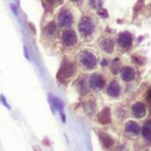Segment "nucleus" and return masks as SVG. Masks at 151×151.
<instances>
[{"label":"nucleus","instance_id":"dca6fc26","mask_svg":"<svg viewBox=\"0 0 151 151\" xmlns=\"http://www.w3.org/2000/svg\"><path fill=\"white\" fill-rule=\"evenodd\" d=\"M45 33L48 35H53L55 32H56V26L53 22L52 23H49L46 27H45V29H44Z\"/></svg>","mask_w":151,"mask_h":151},{"label":"nucleus","instance_id":"0eeeda50","mask_svg":"<svg viewBox=\"0 0 151 151\" xmlns=\"http://www.w3.org/2000/svg\"><path fill=\"white\" fill-rule=\"evenodd\" d=\"M98 120L101 124L102 125H108L111 122V113H110V110L108 107L103 108L101 112L98 113Z\"/></svg>","mask_w":151,"mask_h":151},{"label":"nucleus","instance_id":"6e6552de","mask_svg":"<svg viewBox=\"0 0 151 151\" xmlns=\"http://www.w3.org/2000/svg\"><path fill=\"white\" fill-rule=\"evenodd\" d=\"M118 43L124 47V48H127L131 45L132 42H133V37L132 35L128 32H124L121 33L118 36Z\"/></svg>","mask_w":151,"mask_h":151},{"label":"nucleus","instance_id":"2eb2a0df","mask_svg":"<svg viewBox=\"0 0 151 151\" xmlns=\"http://www.w3.org/2000/svg\"><path fill=\"white\" fill-rule=\"evenodd\" d=\"M114 41L111 39H104L101 42V49L108 53H111L114 50Z\"/></svg>","mask_w":151,"mask_h":151},{"label":"nucleus","instance_id":"1a4fd4ad","mask_svg":"<svg viewBox=\"0 0 151 151\" xmlns=\"http://www.w3.org/2000/svg\"><path fill=\"white\" fill-rule=\"evenodd\" d=\"M121 77L125 81H132L135 77V73L133 68L125 66L121 69Z\"/></svg>","mask_w":151,"mask_h":151},{"label":"nucleus","instance_id":"39448f33","mask_svg":"<svg viewBox=\"0 0 151 151\" xmlns=\"http://www.w3.org/2000/svg\"><path fill=\"white\" fill-rule=\"evenodd\" d=\"M90 86L93 89H101L104 87L105 85V81L103 77L99 74V73H94L91 76L90 81H89Z\"/></svg>","mask_w":151,"mask_h":151},{"label":"nucleus","instance_id":"7ed1b4c3","mask_svg":"<svg viewBox=\"0 0 151 151\" xmlns=\"http://www.w3.org/2000/svg\"><path fill=\"white\" fill-rule=\"evenodd\" d=\"M80 60L83 65L87 69H93L97 63L95 56L89 51H84L80 55Z\"/></svg>","mask_w":151,"mask_h":151},{"label":"nucleus","instance_id":"423d86ee","mask_svg":"<svg viewBox=\"0 0 151 151\" xmlns=\"http://www.w3.org/2000/svg\"><path fill=\"white\" fill-rule=\"evenodd\" d=\"M77 35L73 30L68 29V30H65L63 32V34H62V42L66 45H68V46L74 45L77 42Z\"/></svg>","mask_w":151,"mask_h":151},{"label":"nucleus","instance_id":"aec40b11","mask_svg":"<svg viewBox=\"0 0 151 151\" xmlns=\"http://www.w3.org/2000/svg\"><path fill=\"white\" fill-rule=\"evenodd\" d=\"M144 128H146V129H148V130H150L151 132V119L150 120H148L147 122H145V124H144V127H143Z\"/></svg>","mask_w":151,"mask_h":151},{"label":"nucleus","instance_id":"9b49d317","mask_svg":"<svg viewBox=\"0 0 151 151\" xmlns=\"http://www.w3.org/2000/svg\"><path fill=\"white\" fill-rule=\"evenodd\" d=\"M107 91H108V94L110 96L117 97L120 94V86H119V84L116 81H112L109 84L108 88H107Z\"/></svg>","mask_w":151,"mask_h":151},{"label":"nucleus","instance_id":"f8f14e48","mask_svg":"<svg viewBox=\"0 0 151 151\" xmlns=\"http://www.w3.org/2000/svg\"><path fill=\"white\" fill-rule=\"evenodd\" d=\"M49 96H51L50 101H51V103H52V105H53V106H54V108H55L56 110H58V111H61V116H62L63 122H65L66 118L64 117V112H63V104H62V102L61 101V99H60V98H58V97H56V96H54L49 95Z\"/></svg>","mask_w":151,"mask_h":151},{"label":"nucleus","instance_id":"9d476101","mask_svg":"<svg viewBox=\"0 0 151 151\" xmlns=\"http://www.w3.org/2000/svg\"><path fill=\"white\" fill-rule=\"evenodd\" d=\"M132 112L136 118H142L146 114V106L142 103H136L132 108Z\"/></svg>","mask_w":151,"mask_h":151},{"label":"nucleus","instance_id":"a211bd4d","mask_svg":"<svg viewBox=\"0 0 151 151\" xmlns=\"http://www.w3.org/2000/svg\"><path fill=\"white\" fill-rule=\"evenodd\" d=\"M111 70H112L113 73H117V71H118V63H116V60H114V63H113V65L111 67Z\"/></svg>","mask_w":151,"mask_h":151},{"label":"nucleus","instance_id":"4be33fe9","mask_svg":"<svg viewBox=\"0 0 151 151\" xmlns=\"http://www.w3.org/2000/svg\"><path fill=\"white\" fill-rule=\"evenodd\" d=\"M148 96H149L150 99H151V90H150V92H149V94H148Z\"/></svg>","mask_w":151,"mask_h":151},{"label":"nucleus","instance_id":"f257e3e1","mask_svg":"<svg viewBox=\"0 0 151 151\" xmlns=\"http://www.w3.org/2000/svg\"><path fill=\"white\" fill-rule=\"evenodd\" d=\"M76 71V67L73 62L65 60L62 62L58 73H57V80L63 81L70 78L72 75H74Z\"/></svg>","mask_w":151,"mask_h":151},{"label":"nucleus","instance_id":"412c9836","mask_svg":"<svg viewBox=\"0 0 151 151\" xmlns=\"http://www.w3.org/2000/svg\"><path fill=\"white\" fill-rule=\"evenodd\" d=\"M107 63H108V62H107V60H106V59H103V60H102V62H101V65H103V66H104V65H107Z\"/></svg>","mask_w":151,"mask_h":151},{"label":"nucleus","instance_id":"f3484780","mask_svg":"<svg viewBox=\"0 0 151 151\" xmlns=\"http://www.w3.org/2000/svg\"><path fill=\"white\" fill-rule=\"evenodd\" d=\"M142 135L146 141H151V132L146 128H142Z\"/></svg>","mask_w":151,"mask_h":151},{"label":"nucleus","instance_id":"ddd939ff","mask_svg":"<svg viewBox=\"0 0 151 151\" xmlns=\"http://www.w3.org/2000/svg\"><path fill=\"white\" fill-rule=\"evenodd\" d=\"M125 132L128 134L136 135L140 133V127L137 123L133 121H130L125 125Z\"/></svg>","mask_w":151,"mask_h":151},{"label":"nucleus","instance_id":"20e7f679","mask_svg":"<svg viewBox=\"0 0 151 151\" xmlns=\"http://www.w3.org/2000/svg\"><path fill=\"white\" fill-rule=\"evenodd\" d=\"M73 20V16L68 10H62L57 17V21L61 27H69L72 25Z\"/></svg>","mask_w":151,"mask_h":151},{"label":"nucleus","instance_id":"6ab92c4d","mask_svg":"<svg viewBox=\"0 0 151 151\" xmlns=\"http://www.w3.org/2000/svg\"><path fill=\"white\" fill-rule=\"evenodd\" d=\"M0 101H2V103L5 105V107H6L7 109H9V110L11 109L10 105L6 103V100H5V98H4V96L3 95H1V96H0Z\"/></svg>","mask_w":151,"mask_h":151},{"label":"nucleus","instance_id":"f03ea898","mask_svg":"<svg viewBox=\"0 0 151 151\" xmlns=\"http://www.w3.org/2000/svg\"><path fill=\"white\" fill-rule=\"evenodd\" d=\"M78 29L82 35L84 36L90 35L94 30V25L93 23V20L89 17H83L79 22Z\"/></svg>","mask_w":151,"mask_h":151},{"label":"nucleus","instance_id":"4468645a","mask_svg":"<svg viewBox=\"0 0 151 151\" xmlns=\"http://www.w3.org/2000/svg\"><path fill=\"white\" fill-rule=\"evenodd\" d=\"M99 136H100V140H101L102 145H103L105 148L109 149V148H110L111 146H113V144H114V140H113V138L110 137L108 134L100 133V135H99Z\"/></svg>","mask_w":151,"mask_h":151}]
</instances>
